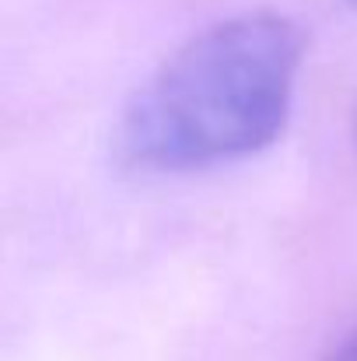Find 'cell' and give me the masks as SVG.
Returning <instances> with one entry per match:
<instances>
[{"label":"cell","mask_w":357,"mask_h":361,"mask_svg":"<svg viewBox=\"0 0 357 361\" xmlns=\"http://www.w3.org/2000/svg\"><path fill=\"white\" fill-rule=\"evenodd\" d=\"M347 4H354V7H357V0H347Z\"/></svg>","instance_id":"obj_3"},{"label":"cell","mask_w":357,"mask_h":361,"mask_svg":"<svg viewBox=\"0 0 357 361\" xmlns=\"http://www.w3.org/2000/svg\"><path fill=\"white\" fill-rule=\"evenodd\" d=\"M301 28L270 11L189 39L126 102L119 158L140 172H196L270 147L291 116Z\"/></svg>","instance_id":"obj_1"},{"label":"cell","mask_w":357,"mask_h":361,"mask_svg":"<svg viewBox=\"0 0 357 361\" xmlns=\"http://www.w3.org/2000/svg\"><path fill=\"white\" fill-rule=\"evenodd\" d=\"M330 361H357V330L340 344V348H337V351H333V358Z\"/></svg>","instance_id":"obj_2"}]
</instances>
